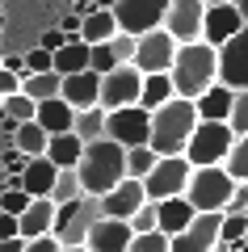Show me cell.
<instances>
[{"instance_id": "obj_8", "label": "cell", "mask_w": 248, "mask_h": 252, "mask_svg": "<svg viewBox=\"0 0 248 252\" xmlns=\"http://www.w3.org/2000/svg\"><path fill=\"white\" fill-rule=\"evenodd\" d=\"M189 164L185 156H173V160H156V168L147 172V177L139 181L143 193H147V202L156 206V202H173V198H185V185H189Z\"/></svg>"}, {"instance_id": "obj_22", "label": "cell", "mask_w": 248, "mask_h": 252, "mask_svg": "<svg viewBox=\"0 0 248 252\" xmlns=\"http://www.w3.org/2000/svg\"><path fill=\"white\" fill-rule=\"evenodd\" d=\"M51 227H55V206L51 202H30V210L17 219V240H26V244H34V240H42V235H51Z\"/></svg>"}, {"instance_id": "obj_39", "label": "cell", "mask_w": 248, "mask_h": 252, "mask_svg": "<svg viewBox=\"0 0 248 252\" xmlns=\"http://www.w3.org/2000/svg\"><path fill=\"white\" fill-rule=\"evenodd\" d=\"M126 252H169V240H164L160 231H156V235H135Z\"/></svg>"}, {"instance_id": "obj_24", "label": "cell", "mask_w": 248, "mask_h": 252, "mask_svg": "<svg viewBox=\"0 0 248 252\" xmlns=\"http://www.w3.org/2000/svg\"><path fill=\"white\" fill-rule=\"evenodd\" d=\"M231 101H236V93H231V89H223V84L206 89L202 97L194 101L198 122H227V118H231Z\"/></svg>"}, {"instance_id": "obj_20", "label": "cell", "mask_w": 248, "mask_h": 252, "mask_svg": "<svg viewBox=\"0 0 248 252\" xmlns=\"http://www.w3.org/2000/svg\"><path fill=\"white\" fill-rule=\"evenodd\" d=\"M55 177H59V168H55L51 160H30L26 164V172H21V193H26L30 202H42V198H51V189H55Z\"/></svg>"}, {"instance_id": "obj_41", "label": "cell", "mask_w": 248, "mask_h": 252, "mask_svg": "<svg viewBox=\"0 0 248 252\" xmlns=\"http://www.w3.org/2000/svg\"><path fill=\"white\" fill-rule=\"evenodd\" d=\"M26 72H30V76L51 72V55H46V51H38V46H34V51H26Z\"/></svg>"}, {"instance_id": "obj_1", "label": "cell", "mask_w": 248, "mask_h": 252, "mask_svg": "<svg viewBox=\"0 0 248 252\" xmlns=\"http://www.w3.org/2000/svg\"><path fill=\"white\" fill-rule=\"evenodd\" d=\"M76 181H80V193H84V198L101 202L114 185L126 181V152L118 143H109V139L89 143L84 156H80V164H76Z\"/></svg>"}, {"instance_id": "obj_3", "label": "cell", "mask_w": 248, "mask_h": 252, "mask_svg": "<svg viewBox=\"0 0 248 252\" xmlns=\"http://www.w3.org/2000/svg\"><path fill=\"white\" fill-rule=\"evenodd\" d=\"M198 126V114H194V101H181L173 97L164 109L151 114V135H147V147L156 152V160H173V156H185V143Z\"/></svg>"}, {"instance_id": "obj_13", "label": "cell", "mask_w": 248, "mask_h": 252, "mask_svg": "<svg viewBox=\"0 0 248 252\" xmlns=\"http://www.w3.org/2000/svg\"><path fill=\"white\" fill-rule=\"evenodd\" d=\"M219 84L231 93H244L248 89V30H240L227 46H219Z\"/></svg>"}, {"instance_id": "obj_27", "label": "cell", "mask_w": 248, "mask_h": 252, "mask_svg": "<svg viewBox=\"0 0 248 252\" xmlns=\"http://www.w3.org/2000/svg\"><path fill=\"white\" fill-rule=\"evenodd\" d=\"M173 101V80L169 76H143V89H139V109L156 114Z\"/></svg>"}, {"instance_id": "obj_19", "label": "cell", "mask_w": 248, "mask_h": 252, "mask_svg": "<svg viewBox=\"0 0 248 252\" xmlns=\"http://www.w3.org/2000/svg\"><path fill=\"white\" fill-rule=\"evenodd\" d=\"M194 206H189L185 198H173V202H156V231L164 235V240H177L181 231H185L189 223H194Z\"/></svg>"}, {"instance_id": "obj_25", "label": "cell", "mask_w": 248, "mask_h": 252, "mask_svg": "<svg viewBox=\"0 0 248 252\" xmlns=\"http://www.w3.org/2000/svg\"><path fill=\"white\" fill-rule=\"evenodd\" d=\"M114 34H118V26H114V13H109V4H97L89 17L80 21V42H84V46H106Z\"/></svg>"}, {"instance_id": "obj_10", "label": "cell", "mask_w": 248, "mask_h": 252, "mask_svg": "<svg viewBox=\"0 0 248 252\" xmlns=\"http://www.w3.org/2000/svg\"><path fill=\"white\" fill-rule=\"evenodd\" d=\"M147 135H151V114H147V109L131 105V109H114V114H106V139L118 143L122 152H131V147H147Z\"/></svg>"}, {"instance_id": "obj_45", "label": "cell", "mask_w": 248, "mask_h": 252, "mask_svg": "<svg viewBox=\"0 0 248 252\" xmlns=\"http://www.w3.org/2000/svg\"><path fill=\"white\" fill-rule=\"evenodd\" d=\"M0 67H4L9 76H17V80H26V76H30V72H26V55H9Z\"/></svg>"}, {"instance_id": "obj_43", "label": "cell", "mask_w": 248, "mask_h": 252, "mask_svg": "<svg viewBox=\"0 0 248 252\" xmlns=\"http://www.w3.org/2000/svg\"><path fill=\"white\" fill-rule=\"evenodd\" d=\"M55 30H59V34L63 38H80V17H76V13H63V17H59V26H55Z\"/></svg>"}, {"instance_id": "obj_35", "label": "cell", "mask_w": 248, "mask_h": 252, "mask_svg": "<svg viewBox=\"0 0 248 252\" xmlns=\"http://www.w3.org/2000/svg\"><path fill=\"white\" fill-rule=\"evenodd\" d=\"M244 231H248V219L244 215H223L219 219V244H227V248H240Z\"/></svg>"}, {"instance_id": "obj_21", "label": "cell", "mask_w": 248, "mask_h": 252, "mask_svg": "<svg viewBox=\"0 0 248 252\" xmlns=\"http://www.w3.org/2000/svg\"><path fill=\"white\" fill-rule=\"evenodd\" d=\"M51 72L59 80H71V76H84L89 72V46L80 42V38H68L59 51L51 55Z\"/></svg>"}, {"instance_id": "obj_2", "label": "cell", "mask_w": 248, "mask_h": 252, "mask_svg": "<svg viewBox=\"0 0 248 252\" xmlns=\"http://www.w3.org/2000/svg\"><path fill=\"white\" fill-rule=\"evenodd\" d=\"M169 80H173V97H181V101H198L206 89H214L219 84V55H214V46H206V42L177 46Z\"/></svg>"}, {"instance_id": "obj_42", "label": "cell", "mask_w": 248, "mask_h": 252, "mask_svg": "<svg viewBox=\"0 0 248 252\" xmlns=\"http://www.w3.org/2000/svg\"><path fill=\"white\" fill-rule=\"evenodd\" d=\"M26 156L17 152V147H9V156H4V172H9V177H21V172H26Z\"/></svg>"}, {"instance_id": "obj_37", "label": "cell", "mask_w": 248, "mask_h": 252, "mask_svg": "<svg viewBox=\"0 0 248 252\" xmlns=\"http://www.w3.org/2000/svg\"><path fill=\"white\" fill-rule=\"evenodd\" d=\"M106 46H109V55H114V63H118V67H131V59H135V38L114 34Z\"/></svg>"}, {"instance_id": "obj_52", "label": "cell", "mask_w": 248, "mask_h": 252, "mask_svg": "<svg viewBox=\"0 0 248 252\" xmlns=\"http://www.w3.org/2000/svg\"><path fill=\"white\" fill-rule=\"evenodd\" d=\"M244 244H248V231H244Z\"/></svg>"}, {"instance_id": "obj_14", "label": "cell", "mask_w": 248, "mask_h": 252, "mask_svg": "<svg viewBox=\"0 0 248 252\" xmlns=\"http://www.w3.org/2000/svg\"><path fill=\"white\" fill-rule=\"evenodd\" d=\"M143 206H147V193H143V185L126 177L122 185H114L106 198H101V219H114V223H131V219L139 215Z\"/></svg>"}, {"instance_id": "obj_12", "label": "cell", "mask_w": 248, "mask_h": 252, "mask_svg": "<svg viewBox=\"0 0 248 252\" xmlns=\"http://www.w3.org/2000/svg\"><path fill=\"white\" fill-rule=\"evenodd\" d=\"M139 89H143V76L135 72V67H114L109 76H101V101L97 105L106 109V114L131 109V105H139Z\"/></svg>"}, {"instance_id": "obj_46", "label": "cell", "mask_w": 248, "mask_h": 252, "mask_svg": "<svg viewBox=\"0 0 248 252\" xmlns=\"http://www.w3.org/2000/svg\"><path fill=\"white\" fill-rule=\"evenodd\" d=\"M13 93H21V80H17V76H9L4 67H0V101L13 97Z\"/></svg>"}, {"instance_id": "obj_7", "label": "cell", "mask_w": 248, "mask_h": 252, "mask_svg": "<svg viewBox=\"0 0 248 252\" xmlns=\"http://www.w3.org/2000/svg\"><path fill=\"white\" fill-rule=\"evenodd\" d=\"M109 13H114L118 34L143 38V34H151V30H164L169 0H118V4H109Z\"/></svg>"}, {"instance_id": "obj_53", "label": "cell", "mask_w": 248, "mask_h": 252, "mask_svg": "<svg viewBox=\"0 0 248 252\" xmlns=\"http://www.w3.org/2000/svg\"><path fill=\"white\" fill-rule=\"evenodd\" d=\"M244 219H248V210H244Z\"/></svg>"}, {"instance_id": "obj_5", "label": "cell", "mask_w": 248, "mask_h": 252, "mask_svg": "<svg viewBox=\"0 0 248 252\" xmlns=\"http://www.w3.org/2000/svg\"><path fill=\"white\" fill-rule=\"evenodd\" d=\"M231 189H236V181L223 168H194L185 185V202L194 206V215H223Z\"/></svg>"}, {"instance_id": "obj_9", "label": "cell", "mask_w": 248, "mask_h": 252, "mask_svg": "<svg viewBox=\"0 0 248 252\" xmlns=\"http://www.w3.org/2000/svg\"><path fill=\"white\" fill-rule=\"evenodd\" d=\"M173 59H177V42H173L164 30H151V34L135 38V59L131 67L139 76H169L173 72Z\"/></svg>"}, {"instance_id": "obj_36", "label": "cell", "mask_w": 248, "mask_h": 252, "mask_svg": "<svg viewBox=\"0 0 248 252\" xmlns=\"http://www.w3.org/2000/svg\"><path fill=\"white\" fill-rule=\"evenodd\" d=\"M227 130H231L236 139H244V135H248V89H244V93H236V101H231Z\"/></svg>"}, {"instance_id": "obj_28", "label": "cell", "mask_w": 248, "mask_h": 252, "mask_svg": "<svg viewBox=\"0 0 248 252\" xmlns=\"http://www.w3.org/2000/svg\"><path fill=\"white\" fill-rule=\"evenodd\" d=\"M9 147H17L26 160H42V156H46V130L38 122H26V126L13 130V143Z\"/></svg>"}, {"instance_id": "obj_29", "label": "cell", "mask_w": 248, "mask_h": 252, "mask_svg": "<svg viewBox=\"0 0 248 252\" xmlns=\"http://www.w3.org/2000/svg\"><path fill=\"white\" fill-rule=\"evenodd\" d=\"M71 135L80 139V143L89 147V143H97V139H106V109H80L76 114V122H71Z\"/></svg>"}, {"instance_id": "obj_31", "label": "cell", "mask_w": 248, "mask_h": 252, "mask_svg": "<svg viewBox=\"0 0 248 252\" xmlns=\"http://www.w3.org/2000/svg\"><path fill=\"white\" fill-rule=\"evenodd\" d=\"M34 114H38V105H34L30 97H21V93H13V97L0 101V118H4V122H13V126L34 122Z\"/></svg>"}, {"instance_id": "obj_4", "label": "cell", "mask_w": 248, "mask_h": 252, "mask_svg": "<svg viewBox=\"0 0 248 252\" xmlns=\"http://www.w3.org/2000/svg\"><path fill=\"white\" fill-rule=\"evenodd\" d=\"M231 143H236V135L227 130V122H198L185 143V164L189 168H223Z\"/></svg>"}, {"instance_id": "obj_51", "label": "cell", "mask_w": 248, "mask_h": 252, "mask_svg": "<svg viewBox=\"0 0 248 252\" xmlns=\"http://www.w3.org/2000/svg\"><path fill=\"white\" fill-rule=\"evenodd\" d=\"M63 252H89V248H84V244H80V248H63Z\"/></svg>"}, {"instance_id": "obj_15", "label": "cell", "mask_w": 248, "mask_h": 252, "mask_svg": "<svg viewBox=\"0 0 248 252\" xmlns=\"http://www.w3.org/2000/svg\"><path fill=\"white\" fill-rule=\"evenodd\" d=\"M240 9L231 4V0H219V4H206V21H202V42L206 46H227L231 38L240 34Z\"/></svg>"}, {"instance_id": "obj_40", "label": "cell", "mask_w": 248, "mask_h": 252, "mask_svg": "<svg viewBox=\"0 0 248 252\" xmlns=\"http://www.w3.org/2000/svg\"><path fill=\"white\" fill-rule=\"evenodd\" d=\"M131 231H135V235H156V206H151V202L131 219Z\"/></svg>"}, {"instance_id": "obj_49", "label": "cell", "mask_w": 248, "mask_h": 252, "mask_svg": "<svg viewBox=\"0 0 248 252\" xmlns=\"http://www.w3.org/2000/svg\"><path fill=\"white\" fill-rule=\"evenodd\" d=\"M0 252H26V240H4V244H0Z\"/></svg>"}, {"instance_id": "obj_48", "label": "cell", "mask_w": 248, "mask_h": 252, "mask_svg": "<svg viewBox=\"0 0 248 252\" xmlns=\"http://www.w3.org/2000/svg\"><path fill=\"white\" fill-rule=\"evenodd\" d=\"M4 240H17V219H9V215H0V244Z\"/></svg>"}, {"instance_id": "obj_26", "label": "cell", "mask_w": 248, "mask_h": 252, "mask_svg": "<svg viewBox=\"0 0 248 252\" xmlns=\"http://www.w3.org/2000/svg\"><path fill=\"white\" fill-rule=\"evenodd\" d=\"M80 156H84V143H80L76 135H55V139H46V160H51L59 172H76Z\"/></svg>"}, {"instance_id": "obj_32", "label": "cell", "mask_w": 248, "mask_h": 252, "mask_svg": "<svg viewBox=\"0 0 248 252\" xmlns=\"http://www.w3.org/2000/svg\"><path fill=\"white\" fill-rule=\"evenodd\" d=\"M223 172H227V177L236 181V185H248V135L231 143L227 160H223Z\"/></svg>"}, {"instance_id": "obj_50", "label": "cell", "mask_w": 248, "mask_h": 252, "mask_svg": "<svg viewBox=\"0 0 248 252\" xmlns=\"http://www.w3.org/2000/svg\"><path fill=\"white\" fill-rule=\"evenodd\" d=\"M236 9H240V26H244V30H248V0H240Z\"/></svg>"}, {"instance_id": "obj_30", "label": "cell", "mask_w": 248, "mask_h": 252, "mask_svg": "<svg viewBox=\"0 0 248 252\" xmlns=\"http://www.w3.org/2000/svg\"><path fill=\"white\" fill-rule=\"evenodd\" d=\"M59 76L55 72H42V76H26V80H21V97H30L34 101V105H42V101H55L59 97Z\"/></svg>"}, {"instance_id": "obj_23", "label": "cell", "mask_w": 248, "mask_h": 252, "mask_svg": "<svg viewBox=\"0 0 248 252\" xmlns=\"http://www.w3.org/2000/svg\"><path fill=\"white\" fill-rule=\"evenodd\" d=\"M34 122L46 130V139H55V135H71V122H76V109L68 105V101H42L38 105V114H34Z\"/></svg>"}, {"instance_id": "obj_38", "label": "cell", "mask_w": 248, "mask_h": 252, "mask_svg": "<svg viewBox=\"0 0 248 252\" xmlns=\"http://www.w3.org/2000/svg\"><path fill=\"white\" fill-rule=\"evenodd\" d=\"M118 63H114V55H109V46H89V72L93 76H109Z\"/></svg>"}, {"instance_id": "obj_11", "label": "cell", "mask_w": 248, "mask_h": 252, "mask_svg": "<svg viewBox=\"0 0 248 252\" xmlns=\"http://www.w3.org/2000/svg\"><path fill=\"white\" fill-rule=\"evenodd\" d=\"M202 21H206V4L202 0H169L164 34H169L177 46H194V42H202Z\"/></svg>"}, {"instance_id": "obj_47", "label": "cell", "mask_w": 248, "mask_h": 252, "mask_svg": "<svg viewBox=\"0 0 248 252\" xmlns=\"http://www.w3.org/2000/svg\"><path fill=\"white\" fill-rule=\"evenodd\" d=\"M26 252H63V248H59V240H55V235H42V240L26 244Z\"/></svg>"}, {"instance_id": "obj_6", "label": "cell", "mask_w": 248, "mask_h": 252, "mask_svg": "<svg viewBox=\"0 0 248 252\" xmlns=\"http://www.w3.org/2000/svg\"><path fill=\"white\" fill-rule=\"evenodd\" d=\"M97 219H101V202L97 198H76V202H68V206H55L51 235L59 240V248H80Z\"/></svg>"}, {"instance_id": "obj_44", "label": "cell", "mask_w": 248, "mask_h": 252, "mask_svg": "<svg viewBox=\"0 0 248 252\" xmlns=\"http://www.w3.org/2000/svg\"><path fill=\"white\" fill-rule=\"evenodd\" d=\"M63 42H68V38H63L59 34V30H46V34L42 38H38V51H46V55H55V51H59V46Z\"/></svg>"}, {"instance_id": "obj_34", "label": "cell", "mask_w": 248, "mask_h": 252, "mask_svg": "<svg viewBox=\"0 0 248 252\" xmlns=\"http://www.w3.org/2000/svg\"><path fill=\"white\" fill-rule=\"evenodd\" d=\"M151 168H156V152L151 147H131L126 152V177L131 181H143Z\"/></svg>"}, {"instance_id": "obj_16", "label": "cell", "mask_w": 248, "mask_h": 252, "mask_svg": "<svg viewBox=\"0 0 248 252\" xmlns=\"http://www.w3.org/2000/svg\"><path fill=\"white\" fill-rule=\"evenodd\" d=\"M219 219L223 215H198L177 240H169V252H211L219 244Z\"/></svg>"}, {"instance_id": "obj_33", "label": "cell", "mask_w": 248, "mask_h": 252, "mask_svg": "<svg viewBox=\"0 0 248 252\" xmlns=\"http://www.w3.org/2000/svg\"><path fill=\"white\" fill-rule=\"evenodd\" d=\"M76 198H84L80 193V181H76V172H59L55 177V189H51V206H68V202H76Z\"/></svg>"}, {"instance_id": "obj_17", "label": "cell", "mask_w": 248, "mask_h": 252, "mask_svg": "<svg viewBox=\"0 0 248 252\" xmlns=\"http://www.w3.org/2000/svg\"><path fill=\"white\" fill-rule=\"evenodd\" d=\"M135 240L131 223H114V219H97V223L89 227V235H84V248L89 252H126Z\"/></svg>"}, {"instance_id": "obj_18", "label": "cell", "mask_w": 248, "mask_h": 252, "mask_svg": "<svg viewBox=\"0 0 248 252\" xmlns=\"http://www.w3.org/2000/svg\"><path fill=\"white\" fill-rule=\"evenodd\" d=\"M59 101H68L76 114H80V109H97V101H101V76L84 72V76L63 80V84H59Z\"/></svg>"}]
</instances>
